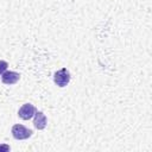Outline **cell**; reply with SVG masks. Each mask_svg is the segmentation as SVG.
<instances>
[{
	"instance_id": "obj_1",
	"label": "cell",
	"mask_w": 152,
	"mask_h": 152,
	"mask_svg": "<svg viewBox=\"0 0 152 152\" xmlns=\"http://www.w3.org/2000/svg\"><path fill=\"white\" fill-rule=\"evenodd\" d=\"M11 132H12L13 138H14V139H17V140L28 139L30 137H32V133H33L31 129H28V128H26L25 126L19 125V124L13 125V127H12Z\"/></svg>"
},
{
	"instance_id": "obj_2",
	"label": "cell",
	"mask_w": 152,
	"mask_h": 152,
	"mask_svg": "<svg viewBox=\"0 0 152 152\" xmlns=\"http://www.w3.org/2000/svg\"><path fill=\"white\" fill-rule=\"evenodd\" d=\"M70 78H71V76H70V72L66 68H62L61 70L56 71L53 75V82L61 88L65 87L70 82Z\"/></svg>"
},
{
	"instance_id": "obj_3",
	"label": "cell",
	"mask_w": 152,
	"mask_h": 152,
	"mask_svg": "<svg viewBox=\"0 0 152 152\" xmlns=\"http://www.w3.org/2000/svg\"><path fill=\"white\" fill-rule=\"evenodd\" d=\"M36 107L31 103H24L20 108H19V112H18V115L20 119L23 120H30L31 118H33L34 113H36Z\"/></svg>"
},
{
	"instance_id": "obj_4",
	"label": "cell",
	"mask_w": 152,
	"mask_h": 152,
	"mask_svg": "<svg viewBox=\"0 0 152 152\" xmlns=\"http://www.w3.org/2000/svg\"><path fill=\"white\" fill-rule=\"evenodd\" d=\"M19 78H20V75H19L18 72H15V71H8V70H6V71L1 75V81H2V83H4V84H8V86L15 84V83L19 81Z\"/></svg>"
},
{
	"instance_id": "obj_5",
	"label": "cell",
	"mask_w": 152,
	"mask_h": 152,
	"mask_svg": "<svg viewBox=\"0 0 152 152\" xmlns=\"http://www.w3.org/2000/svg\"><path fill=\"white\" fill-rule=\"evenodd\" d=\"M33 116H34V119H33L34 127L37 129H39V131L44 129L46 127V124H48V119H46L45 114L43 112H40V110H36V113H34Z\"/></svg>"
},
{
	"instance_id": "obj_6",
	"label": "cell",
	"mask_w": 152,
	"mask_h": 152,
	"mask_svg": "<svg viewBox=\"0 0 152 152\" xmlns=\"http://www.w3.org/2000/svg\"><path fill=\"white\" fill-rule=\"evenodd\" d=\"M7 68H8V63L6 62V61H2V59H0V76L7 70Z\"/></svg>"
},
{
	"instance_id": "obj_7",
	"label": "cell",
	"mask_w": 152,
	"mask_h": 152,
	"mask_svg": "<svg viewBox=\"0 0 152 152\" xmlns=\"http://www.w3.org/2000/svg\"><path fill=\"white\" fill-rule=\"evenodd\" d=\"M11 150V147H10V145H6V144H0V152H5V151H10Z\"/></svg>"
}]
</instances>
